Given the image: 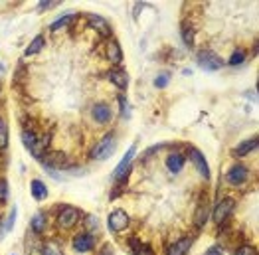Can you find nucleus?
<instances>
[{
    "label": "nucleus",
    "mask_w": 259,
    "mask_h": 255,
    "mask_svg": "<svg viewBox=\"0 0 259 255\" xmlns=\"http://www.w3.org/2000/svg\"><path fill=\"white\" fill-rule=\"evenodd\" d=\"M91 115H93V119L97 123L105 125V123L111 121V117H113V111H111V107L107 103H95L93 109H91Z\"/></svg>",
    "instance_id": "10"
},
{
    "label": "nucleus",
    "mask_w": 259,
    "mask_h": 255,
    "mask_svg": "<svg viewBox=\"0 0 259 255\" xmlns=\"http://www.w3.org/2000/svg\"><path fill=\"white\" fill-rule=\"evenodd\" d=\"M109 79H111V83H113L115 87H119V89H127L129 87V74L123 67H119V65L109 71Z\"/></svg>",
    "instance_id": "11"
},
{
    "label": "nucleus",
    "mask_w": 259,
    "mask_h": 255,
    "mask_svg": "<svg viewBox=\"0 0 259 255\" xmlns=\"http://www.w3.org/2000/svg\"><path fill=\"white\" fill-rule=\"evenodd\" d=\"M190 247H192V237H180L168 247L166 255H186Z\"/></svg>",
    "instance_id": "13"
},
{
    "label": "nucleus",
    "mask_w": 259,
    "mask_h": 255,
    "mask_svg": "<svg viewBox=\"0 0 259 255\" xmlns=\"http://www.w3.org/2000/svg\"><path fill=\"white\" fill-rule=\"evenodd\" d=\"M99 255H115V251H113V247H111L109 243H105V245L99 249Z\"/></svg>",
    "instance_id": "35"
},
{
    "label": "nucleus",
    "mask_w": 259,
    "mask_h": 255,
    "mask_svg": "<svg viewBox=\"0 0 259 255\" xmlns=\"http://www.w3.org/2000/svg\"><path fill=\"white\" fill-rule=\"evenodd\" d=\"M166 166H168V170L170 172H180L182 168H184V157L182 155H178V153H172V155H168V158H166Z\"/></svg>",
    "instance_id": "21"
},
{
    "label": "nucleus",
    "mask_w": 259,
    "mask_h": 255,
    "mask_svg": "<svg viewBox=\"0 0 259 255\" xmlns=\"http://www.w3.org/2000/svg\"><path fill=\"white\" fill-rule=\"evenodd\" d=\"M44 44H46V40H44V36H36V38L28 44V48H26V56H34V54H38L42 48H44Z\"/></svg>",
    "instance_id": "23"
},
{
    "label": "nucleus",
    "mask_w": 259,
    "mask_h": 255,
    "mask_svg": "<svg viewBox=\"0 0 259 255\" xmlns=\"http://www.w3.org/2000/svg\"><path fill=\"white\" fill-rule=\"evenodd\" d=\"M236 255H257V249L251 245H241L239 249H236Z\"/></svg>",
    "instance_id": "28"
},
{
    "label": "nucleus",
    "mask_w": 259,
    "mask_h": 255,
    "mask_svg": "<svg viewBox=\"0 0 259 255\" xmlns=\"http://www.w3.org/2000/svg\"><path fill=\"white\" fill-rule=\"evenodd\" d=\"M234 208H236V200L234 198H224L221 202H218L216 208H214V222L218 226H221L228 220V216L234 212Z\"/></svg>",
    "instance_id": "2"
},
{
    "label": "nucleus",
    "mask_w": 259,
    "mask_h": 255,
    "mask_svg": "<svg viewBox=\"0 0 259 255\" xmlns=\"http://www.w3.org/2000/svg\"><path fill=\"white\" fill-rule=\"evenodd\" d=\"M168 81H170V76H168V74H162V76H159V78L155 79V85H157V87H166Z\"/></svg>",
    "instance_id": "33"
},
{
    "label": "nucleus",
    "mask_w": 259,
    "mask_h": 255,
    "mask_svg": "<svg viewBox=\"0 0 259 255\" xmlns=\"http://www.w3.org/2000/svg\"><path fill=\"white\" fill-rule=\"evenodd\" d=\"M129 224H131V217H129L127 212H123V210L111 212L109 217H107V226H109V230H111V232H115V234L123 232Z\"/></svg>",
    "instance_id": "3"
},
{
    "label": "nucleus",
    "mask_w": 259,
    "mask_h": 255,
    "mask_svg": "<svg viewBox=\"0 0 259 255\" xmlns=\"http://www.w3.org/2000/svg\"><path fill=\"white\" fill-rule=\"evenodd\" d=\"M135 153H137V147H131V149H129V153L123 157V160L117 164V168L113 170V180H115V182H121V180L129 174V168H131V162H133Z\"/></svg>",
    "instance_id": "6"
},
{
    "label": "nucleus",
    "mask_w": 259,
    "mask_h": 255,
    "mask_svg": "<svg viewBox=\"0 0 259 255\" xmlns=\"http://www.w3.org/2000/svg\"><path fill=\"white\" fill-rule=\"evenodd\" d=\"M85 226H87V230H97L99 228L97 216H85Z\"/></svg>",
    "instance_id": "30"
},
{
    "label": "nucleus",
    "mask_w": 259,
    "mask_h": 255,
    "mask_svg": "<svg viewBox=\"0 0 259 255\" xmlns=\"http://www.w3.org/2000/svg\"><path fill=\"white\" fill-rule=\"evenodd\" d=\"M87 22H89V26L93 30H97L101 36H105V38H107V36H111V26H109V22L103 16H89Z\"/></svg>",
    "instance_id": "16"
},
{
    "label": "nucleus",
    "mask_w": 259,
    "mask_h": 255,
    "mask_svg": "<svg viewBox=\"0 0 259 255\" xmlns=\"http://www.w3.org/2000/svg\"><path fill=\"white\" fill-rule=\"evenodd\" d=\"M115 149H117L115 137H113V135H105V137L95 144V149L91 151V157H93L95 160H105V158H109L111 155L115 153Z\"/></svg>",
    "instance_id": "1"
},
{
    "label": "nucleus",
    "mask_w": 259,
    "mask_h": 255,
    "mask_svg": "<svg viewBox=\"0 0 259 255\" xmlns=\"http://www.w3.org/2000/svg\"><path fill=\"white\" fill-rule=\"evenodd\" d=\"M48 168H63L67 164V157L61 151H50L40 158Z\"/></svg>",
    "instance_id": "7"
},
{
    "label": "nucleus",
    "mask_w": 259,
    "mask_h": 255,
    "mask_svg": "<svg viewBox=\"0 0 259 255\" xmlns=\"http://www.w3.org/2000/svg\"><path fill=\"white\" fill-rule=\"evenodd\" d=\"M0 224H2V222H0ZM0 234H2V230H0Z\"/></svg>",
    "instance_id": "39"
},
{
    "label": "nucleus",
    "mask_w": 259,
    "mask_h": 255,
    "mask_svg": "<svg viewBox=\"0 0 259 255\" xmlns=\"http://www.w3.org/2000/svg\"><path fill=\"white\" fill-rule=\"evenodd\" d=\"M182 40H184V44H186L188 48H192L194 46V28L184 24L182 26Z\"/></svg>",
    "instance_id": "24"
},
{
    "label": "nucleus",
    "mask_w": 259,
    "mask_h": 255,
    "mask_svg": "<svg viewBox=\"0 0 259 255\" xmlns=\"http://www.w3.org/2000/svg\"><path fill=\"white\" fill-rule=\"evenodd\" d=\"M198 65L204 67V69H208V71H216V69H219L221 65H224V59H221L216 52L206 50V52H202L198 56Z\"/></svg>",
    "instance_id": "5"
},
{
    "label": "nucleus",
    "mask_w": 259,
    "mask_h": 255,
    "mask_svg": "<svg viewBox=\"0 0 259 255\" xmlns=\"http://www.w3.org/2000/svg\"><path fill=\"white\" fill-rule=\"evenodd\" d=\"M0 127H4V123H2V119H0Z\"/></svg>",
    "instance_id": "37"
},
{
    "label": "nucleus",
    "mask_w": 259,
    "mask_h": 255,
    "mask_svg": "<svg viewBox=\"0 0 259 255\" xmlns=\"http://www.w3.org/2000/svg\"><path fill=\"white\" fill-rule=\"evenodd\" d=\"M78 220H80V210L73 206H65L58 216V226L63 230H69L78 224Z\"/></svg>",
    "instance_id": "4"
},
{
    "label": "nucleus",
    "mask_w": 259,
    "mask_h": 255,
    "mask_svg": "<svg viewBox=\"0 0 259 255\" xmlns=\"http://www.w3.org/2000/svg\"><path fill=\"white\" fill-rule=\"evenodd\" d=\"M208 214H210V206H208V200L200 202L198 208H196V214H194V226L196 228H204L206 220H208Z\"/></svg>",
    "instance_id": "17"
},
{
    "label": "nucleus",
    "mask_w": 259,
    "mask_h": 255,
    "mask_svg": "<svg viewBox=\"0 0 259 255\" xmlns=\"http://www.w3.org/2000/svg\"><path fill=\"white\" fill-rule=\"evenodd\" d=\"M6 144H8V131L6 127H0V151L6 149Z\"/></svg>",
    "instance_id": "31"
},
{
    "label": "nucleus",
    "mask_w": 259,
    "mask_h": 255,
    "mask_svg": "<svg viewBox=\"0 0 259 255\" xmlns=\"http://www.w3.org/2000/svg\"><path fill=\"white\" fill-rule=\"evenodd\" d=\"M93 245H95V237L89 235V234H80V235L73 237V249L80 251V253H87V251H91Z\"/></svg>",
    "instance_id": "12"
},
{
    "label": "nucleus",
    "mask_w": 259,
    "mask_h": 255,
    "mask_svg": "<svg viewBox=\"0 0 259 255\" xmlns=\"http://www.w3.org/2000/svg\"><path fill=\"white\" fill-rule=\"evenodd\" d=\"M71 20H73V14H65V16H61L60 20H56V22H54V24L50 26V30H52V32H56V30H60L61 26H65V24H69Z\"/></svg>",
    "instance_id": "27"
},
{
    "label": "nucleus",
    "mask_w": 259,
    "mask_h": 255,
    "mask_svg": "<svg viewBox=\"0 0 259 255\" xmlns=\"http://www.w3.org/2000/svg\"><path fill=\"white\" fill-rule=\"evenodd\" d=\"M42 255H63V251L56 241H48L42 249Z\"/></svg>",
    "instance_id": "25"
},
{
    "label": "nucleus",
    "mask_w": 259,
    "mask_h": 255,
    "mask_svg": "<svg viewBox=\"0 0 259 255\" xmlns=\"http://www.w3.org/2000/svg\"><path fill=\"white\" fill-rule=\"evenodd\" d=\"M204 255H224V249H221L219 245H214V247H210Z\"/></svg>",
    "instance_id": "34"
},
{
    "label": "nucleus",
    "mask_w": 259,
    "mask_h": 255,
    "mask_svg": "<svg viewBox=\"0 0 259 255\" xmlns=\"http://www.w3.org/2000/svg\"><path fill=\"white\" fill-rule=\"evenodd\" d=\"M46 226H48V216L44 212H38V214L32 217V230L36 234H42L46 230Z\"/></svg>",
    "instance_id": "22"
},
{
    "label": "nucleus",
    "mask_w": 259,
    "mask_h": 255,
    "mask_svg": "<svg viewBox=\"0 0 259 255\" xmlns=\"http://www.w3.org/2000/svg\"><path fill=\"white\" fill-rule=\"evenodd\" d=\"M48 144H50V135H42V137H38V138H36V142L32 144L30 153H32L36 158H42V157L46 155Z\"/></svg>",
    "instance_id": "15"
},
{
    "label": "nucleus",
    "mask_w": 259,
    "mask_h": 255,
    "mask_svg": "<svg viewBox=\"0 0 259 255\" xmlns=\"http://www.w3.org/2000/svg\"><path fill=\"white\" fill-rule=\"evenodd\" d=\"M30 192H32V196H34L36 200H38V202H42V200L48 198V188H46L44 182H40V180H32Z\"/></svg>",
    "instance_id": "19"
},
{
    "label": "nucleus",
    "mask_w": 259,
    "mask_h": 255,
    "mask_svg": "<svg viewBox=\"0 0 259 255\" xmlns=\"http://www.w3.org/2000/svg\"><path fill=\"white\" fill-rule=\"evenodd\" d=\"M129 247H131L133 255H153V249L146 243H142L139 237H131L129 239Z\"/></svg>",
    "instance_id": "18"
},
{
    "label": "nucleus",
    "mask_w": 259,
    "mask_h": 255,
    "mask_svg": "<svg viewBox=\"0 0 259 255\" xmlns=\"http://www.w3.org/2000/svg\"><path fill=\"white\" fill-rule=\"evenodd\" d=\"M105 54H107V59L113 63V65H119L123 61V52H121V46L115 42V40H111L105 48Z\"/></svg>",
    "instance_id": "14"
},
{
    "label": "nucleus",
    "mask_w": 259,
    "mask_h": 255,
    "mask_svg": "<svg viewBox=\"0 0 259 255\" xmlns=\"http://www.w3.org/2000/svg\"><path fill=\"white\" fill-rule=\"evenodd\" d=\"M257 149V137H253V138H249V140H245V142H241V144H238V149H234V157H245L247 153H251V151H255Z\"/></svg>",
    "instance_id": "20"
},
{
    "label": "nucleus",
    "mask_w": 259,
    "mask_h": 255,
    "mask_svg": "<svg viewBox=\"0 0 259 255\" xmlns=\"http://www.w3.org/2000/svg\"><path fill=\"white\" fill-rule=\"evenodd\" d=\"M226 178H228V182H230V184L238 186V184H243V182L249 178V170H247L243 164H234V166L228 170Z\"/></svg>",
    "instance_id": "8"
},
{
    "label": "nucleus",
    "mask_w": 259,
    "mask_h": 255,
    "mask_svg": "<svg viewBox=\"0 0 259 255\" xmlns=\"http://www.w3.org/2000/svg\"><path fill=\"white\" fill-rule=\"evenodd\" d=\"M243 61H245V52H243V50H236V52L230 56V59H228V63L234 65V67H236V65H241Z\"/></svg>",
    "instance_id": "26"
},
{
    "label": "nucleus",
    "mask_w": 259,
    "mask_h": 255,
    "mask_svg": "<svg viewBox=\"0 0 259 255\" xmlns=\"http://www.w3.org/2000/svg\"><path fill=\"white\" fill-rule=\"evenodd\" d=\"M54 4H56V2H42V4H40V8H52Z\"/></svg>",
    "instance_id": "36"
},
{
    "label": "nucleus",
    "mask_w": 259,
    "mask_h": 255,
    "mask_svg": "<svg viewBox=\"0 0 259 255\" xmlns=\"http://www.w3.org/2000/svg\"><path fill=\"white\" fill-rule=\"evenodd\" d=\"M190 160H192V164L196 166V170L200 172V176L208 180V178H210V166H208L204 155H202L198 149H190Z\"/></svg>",
    "instance_id": "9"
},
{
    "label": "nucleus",
    "mask_w": 259,
    "mask_h": 255,
    "mask_svg": "<svg viewBox=\"0 0 259 255\" xmlns=\"http://www.w3.org/2000/svg\"><path fill=\"white\" fill-rule=\"evenodd\" d=\"M14 220H16V208H12V212H10V214H8V217H6L4 232H10V230H12V224H14Z\"/></svg>",
    "instance_id": "32"
},
{
    "label": "nucleus",
    "mask_w": 259,
    "mask_h": 255,
    "mask_svg": "<svg viewBox=\"0 0 259 255\" xmlns=\"http://www.w3.org/2000/svg\"><path fill=\"white\" fill-rule=\"evenodd\" d=\"M8 198V182L2 178L0 180V202H6Z\"/></svg>",
    "instance_id": "29"
},
{
    "label": "nucleus",
    "mask_w": 259,
    "mask_h": 255,
    "mask_svg": "<svg viewBox=\"0 0 259 255\" xmlns=\"http://www.w3.org/2000/svg\"><path fill=\"white\" fill-rule=\"evenodd\" d=\"M0 89H2V81H0Z\"/></svg>",
    "instance_id": "38"
}]
</instances>
